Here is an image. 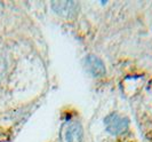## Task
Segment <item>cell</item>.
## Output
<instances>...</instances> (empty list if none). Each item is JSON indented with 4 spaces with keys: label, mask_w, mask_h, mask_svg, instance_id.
<instances>
[{
    "label": "cell",
    "mask_w": 152,
    "mask_h": 142,
    "mask_svg": "<svg viewBox=\"0 0 152 142\" xmlns=\"http://www.w3.org/2000/svg\"><path fill=\"white\" fill-rule=\"evenodd\" d=\"M107 131L112 135H120L128 129V120L118 113H110L104 120Z\"/></svg>",
    "instance_id": "7a4b0ae2"
},
{
    "label": "cell",
    "mask_w": 152,
    "mask_h": 142,
    "mask_svg": "<svg viewBox=\"0 0 152 142\" xmlns=\"http://www.w3.org/2000/svg\"><path fill=\"white\" fill-rule=\"evenodd\" d=\"M83 135H84L83 126L78 120L70 119L62 125V142H81Z\"/></svg>",
    "instance_id": "6da1fadb"
},
{
    "label": "cell",
    "mask_w": 152,
    "mask_h": 142,
    "mask_svg": "<svg viewBox=\"0 0 152 142\" xmlns=\"http://www.w3.org/2000/svg\"><path fill=\"white\" fill-rule=\"evenodd\" d=\"M7 69V63H6V59L4 56V54L0 52V79L4 77L5 72Z\"/></svg>",
    "instance_id": "5b68a950"
},
{
    "label": "cell",
    "mask_w": 152,
    "mask_h": 142,
    "mask_svg": "<svg viewBox=\"0 0 152 142\" xmlns=\"http://www.w3.org/2000/svg\"><path fill=\"white\" fill-rule=\"evenodd\" d=\"M53 10L57 15L65 17V18H71L78 13L79 5L76 1H53L50 4Z\"/></svg>",
    "instance_id": "3957f363"
},
{
    "label": "cell",
    "mask_w": 152,
    "mask_h": 142,
    "mask_svg": "<svg viewBox=\"0 0 152 142\" xmlns=\"http://www.w3.org/2000/svg\"><path fill=\"white\" fill-rule=\"evenodd\" d=\"M85 67L93 77H103L107 72L104 63L99 60V57H96L95 55H88L86 57Z\"/></svg>",
    "instance_id": "277c9868"
}]
</instances>
